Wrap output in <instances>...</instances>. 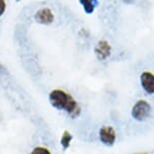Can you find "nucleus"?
Returning a JSON list of instances; mask_svg holds the SVG:
<instances>
[{
    "label": "nucleus",
    "instance_id": "f03ea898",
    "mask_svg": "<svg viewBox=\"0 0 154 154\" xmlns=\"http://www.w3.org/2000/svg\"><path fill=\"white\" fill-rule=\"evenodd\" d=\"M151 114V106L147 100H137L132 108L131 115L137 121H145Z\"/></svg>",
    "mask_w": 154,
    "mask_h": 154
},
{
    "label": "nucleus",
    "instance_id": "7ed1b4c3",
    "mask_svg": "<svg viewBox=\"0 0 154 154\" xmlns=\"http://www.w3.org/2000/svg\"><path fill=\"white\" fill-rule=\"evenodd\" d=\"M95 56L100 61H104L111 56L112 54V46L108 41L100 40L98 41L94 48Z\"/></svg>",
    "mask_w": 154,
    "mask_h": 154
},
{
    "label": "nucleus",
    "instance_id": "6e6552de",
    "mask_svg": "<svg viewBox=\"0 0 154 154\" xmlns=\"http://www.w3.org/2000/svg\"><path fill=\"white\" fill-rule=\"evenodd\" d=\"M72 135L69 131H64V133L62 134V137L60 139V143H61L63 149H67L70 147L71 141H72Z\"/></svg>",
    "mask_w": 154,
    "mask_h": 154
},
{
    "label": "nucleus",
    "instance_id": "0eeeda50",
    "mask_svg": "<svg viewBox=\"0 0 154 154\" xmlns=\"http://www.w3.org/2000/svg\"><path fill=\"white\" fill-rule=\"evenodd\" d=\"M80 4L83 7V10L87 14H91L95 10V5L97 3L96 0H79Z\"/></svg>",
    "mask_w": 154,
    "mask_h": 154
},
{
    "label": "nucleus",
    "instance_id": "20e7f679",
    "mask_svg": "<svg viewBox=\"0 0 154 154\" xmlns=\"http://www.w3.org/2000/svg\"><path fill=\"white\" fill-rule=\"evenodd\" d=\"M98 136H100V142L106 145V146L114 145L116 139H117V134H116L115 129L112 127H109V126H106V127L101 128L100 130V133H98Z\"/></svg>",
    "mask_w": 154,
    "mask_h": 154
},
{
    "label": "nucleus",
    "instance_id": "9d476101",
    "mask_svg": "<svg viewBox=\"0 0 154 154\" xmlns=\"http://www.w3.org/2000/svg\"><path fill=\"white\" fill-rule=\"evenodd\" d=\"M6 11V1L5 0H0V17L4 14Z\"/></svg>",
    "mask_w": 154,
    "mask_h": 154
},
{
    "label": "nucleus",
    "instance_id": "1a4fd4ad",
    "mask_svg": "<svg viewBox=\"0 0 154 154\" xmlns=\"http://www.w3.org/2000/svg\"><path fill=\"white\" fill-rule=\"evenodd\" d=\"M31 154H52L51 151L46 147H42V146H38L35 147L34 149L32 150Z\"/></svg>",
    "mask_w": 154,
    "mask_h": 154
},
{
    "label": "nucleus",
    "instance_id": "f8f14e48",
    "mask_svg": "<svg viewBox=\"0 0 154 154\" xmlns=\"http://www.w3.org/2000/svg\"><path fill=\"white\" fill-rule=\"evenodd\" d=\"M138 154H146V153H138Z\"/></svg>",
    "mask_w": 154,
    "mask_h": 154
},
{
    "label": "nucleus",
    "instance_id": "423d86ee",
    "mask_svg": "<svg viewBox=\"0 0 154 154\" xmlns=\"http://www.w3.org/2000/svg\"><path fill=\"white\" fill-rule=\"evenodd\" d=\"M140 83L142 88L148 94H154V73L144 71L140 75Z\"/></svg>",
    "mask_w": 154,
    "mask_h": 154
},
{
    "label": "nucleus",
    "instance_id": "ddd939ff",
    "mask_svg": "<svg viewBox=\"0 0 154 154\" xmlns=\"http://www.w3.org/2000/svg\"><path fill=\"white\" fill-rule=\"evenodd\" d=\"M16 1H17V2H19V1H20V0H16Z\"/></svg>",
    "mask_w": 154,
    "mask_h": 154
},
{
    "label": "nucleus",
    "instance_id": "f257e3e1",
    "mask_svg": "<svg viewBox=\"0 0 154 154\" xmlns=\"http://www.w3.org/2000/svg\"><path fill=\"white\" fill-rule=\"evenodd\" d=\"M49 100L55 109L64 111L70 117L76 118L80 115L81 109L75 98L64 89H54L49 94Z\"/></svg>",
    "mask_w": 154,
    "mask_h": 154
},
{
    "label": "nucleus",
    "instance_id": "39448f33",
    "mask_svg": "<svg viewBox=\"0 0 154 154\" xmlns=\"http://www.w3.org/2000/svg\"><path fill=\"white\" fill-rule=\"evenodd\" d=\"M35 21L41 24H45V26H49L54 21L55 15L53 11L48 7L40 8L35 14Z\"/></svg>",
    "mask_w": 154,
    "mask_h": 154
},
{
    "label": "nucleus",
    "instance_id": "9b49d317",
    "mask_svg": "<svg viewBox=\"0 0 154 154\" xmlns=\"http://www.w3.org/2000/svg\"><path fill=\"white\" fill-rule=\"evenodd\" d=\"M134 1H135V0H123V2H124V3H126V4H132Z\"/></svg>",
    "mask_w": 154,
    "mask_h": 154
}]
</instances>
